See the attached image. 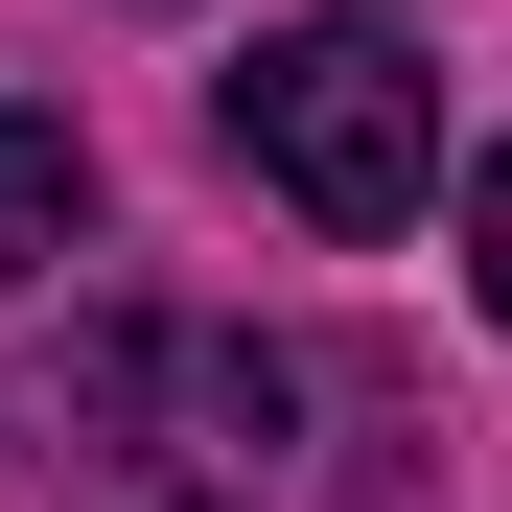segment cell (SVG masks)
Wrapping results in <instances>:
<instances>
[{"label": "cell", "instance_id": "4", "mask_svg": "<svg viewBox=\"0 0 512 512\" xmlns=\"http://www.w3.org/2000/svg\"><path fill=\"white\" fill-rule=\"evenodd\" d=\"M466 303H489V326H512V140H489V163H466Z\"/></svg>", "mask_w": 512, "mask_h": 512}, {"label": "cell", "instance_id": "1", "mask_svg": "<svg viewBox=\"0 0 512 512\" xmlns=\"http://www.w3.org/2000/svg\"><path fill=\"white\" fill-rule=\"evenodd\" d=\"M233 163L303 233H396L419 187H443V70H419V24H373V0L280 24V47L233 70Z\"/></svg>", "mask_w": 512, "mask_h": 512}, {"label": "cell", "instance_id": "2", "mask_svg": "<svg viewBox=\"0 0 512 512\" xmlns=\"http://www.w3.org/2000/svg\"><path fill=\"white\" fill-rule=\"evenodd\" d=\"M70 419L140 466V512H256L303 466V373L256 350V326H94V350H70Z\"/></svg>", "mask_w": 512, "mask_h": 512}, {"label": "cell", "instance_id": "3", "mask_svg": "<svg viewBox=\"0 0 512 512\" xmlns=\"http://www.w3.org/2000/svg\"><path fill=\"white\" fill-rule=\"evenodd\" d=\"M70 233H94V140H70V117H24V94H0V280H47V256Z\"/></svg>", "mask_w": 512, "mask_h": 512}]
</instances>
